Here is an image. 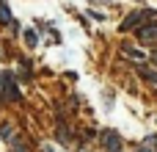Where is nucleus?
Returning <instances> with one entry per match:
<instances>
[{
  "label": "nucleus",
  "mask_w": 157,
  "mask_h": 152,
  "mask_svg": "<svg viewBox=\"0 0 157 152\" xmlns=\"http://www.w3.org/2000/svg\"><path fill=\"white\" fill-rule=\"evenodd\" d=\"M146 19H157V11H149V8H144V11H132V14H127V19L121 22V33H127V30H138V28H144V25H149Z\"/></svg>",
  "instance_id": "obj_1"
},
{
  "label": "nucleus",
  "mask_w": 157,
  "mask_h": 152,
  "mask_svg": "<svg viewBox=\"0 0 157 152\" xmlns=\"http://www.w3.org/2000/svg\"><path fill=\"white\" fill-rule=\"evenodd\" d=\"M0 138H3V141H8V144H14V138H17V133H14V125L3 122V125H0Z\"/></svg>",
  "instance_id": "obj_8"
},
{
  "label": "nucleus",
  "mask_w": 157,
  "mask_h": 152,
  "mask_svg": "<svg viewBox=\"0 0 157 152\" xmlns=\"http://www.w3.org/2000/svg\"><path fill=\"white\" fill-rule=\"evenodd\" d=\"M138 152H149V150H144V147H141V150H138Z\"/></svg>",
  "instance_id": "obj_15"
},
{
  "label": "nucleus",
  "mask_w": 157,
  "mask_h": 152,
  "mask_svg": "<svg viewBox=\"0 0 157 152\" xmlns=\"http://www.w3.org/2000/svg\"><path fill=\"white\" fill-rule=\"evenodd\" d=\"M121 55L124 58H132V61H144V53L138 47H132V44H121Z\"/></svg>",
  "instance_id": "obj_7"
},
{
  "label": "nucleus",
  "mask_w": 157,
  "mask_h": 152,
  "mask_svg": "<svg viewBox=\"0 0 157 152\" xmlns=\"http://www.w3.org/2000/svg\"><path fill=\"white\" fill-rule=\"evenodd\" d=\"M99 141H102V150L105 152H121L124 150V138L116 130H102L99 133Z\"/></svg>",
  "instance_id": "obj_3"
},
{
  "label": "nucleus",
  "mask_w": 157,
  "mask_h": 152,
  "mask_svg": "<svg viewBox=\"0 0 157 152\" xmlns=\"http://www.w3.org/2000/svg\"><path fill=\"white\" fill-rule=\"evenodd\" d=\"M0 6H8V0H0Z\"/></svg>",
  "instance_id": "obj_14"
},
{
  "label": "nucleus",
  "mask_w": 157,
  "mask_h": 152,
  "mask_svg": "<svg viewBox=\"0 0 157 152\" xmlns=\"http://www.w3.org/2000/svg\"><path fill=\"white\" fill-rule=\"evenodd\" d=\"M0 89H3V97L6 100H11V102H19L22 100V91H19V86H17V80H14V72H0Z\"/></svg>",
  "instance_id": "obj_2"
},
{
  "label": "nucleus",
  "mask_w": 157,
  "mask_h": 152,
  "mask_svg": "<svg viewBox=\"0 0 157 152\" xmlns=\"http://www.w3.org/2000/svg\"><path fill=\"white\" fill-rule=\"evenodd\" d=\"M135 72H138L144 80H149V83H155V86H157V72H155V69H149L146 64H138V66H135Z\"/></svg>",
  "instance_id": "obj_6"
},
{
  "label": "nucleus",
  "mask_w": 157,
  "mask_h": 152,
  "mask_svg": "<svg viewBox=\"0 0 157 152\" xmlns=\"http://www.w3.org/2000/svg\"><path fill=\"white\" fill-rule=\"evenodd\" d=\"M141 147L149 150V152H157V136H146V138L141 141Z\"/></svg>",
  "instance_id": "obj_10"
},
{
  "label": "nucleus",
  "mask_w": 157,
  "mask_h": 152,
  "mask_svg": "<svg viewBox=\"0 0 157 152\" xmlns=\"http://www.w3.org/2000/svg\"><path fill=\"white\" fill-rule=\"evenodd\" d=\"M41 152H55V150H52V147H44V150H41Z\"/></svg>",
  "instance_id": "obj_13"
},
{
  "label": "nucleus",
  "mask_w": 157,
  "mask_h": 152,
  "mask_svg": "<svg viewBox=\"0 0 157 152\" xmlns=\"http://www.w3.org/2000/svg\"><path fill=\"white\" fill-rule=\"evenodd\" d=\"M22 39H25V44H28V47H39V33H36L33 28L22 30Z\"/></svg>",
  "instance_id": "obj_9"
},
{
  "label": "nucleus",
  "mask_w": 157,
  "mask_h": 152,
  "mask_svg": "<svg viewBox=\"0 0 157 152\" xmlns=\"http://www.w3.org/2000/svg\"><path fill=\"white\" fill-rule=\"evenodd\" d=\"M3 58H6V47L0 44V61H3Z\"/></svg>",
  "instance_id": "obj_12"
},
{
  "label": "nucleus",
  "mask_w": 157,
  "mask_h": 152,
  "mask_svg": "<svg viewBox=\"0 0 157 152\" xmlns=\"http://www.w3.org/2000/svg\"><path fill=\"white\" fill-rule=\"evenodd\" d=\"M91 3H99V6H108L110 0H91Z\"/></svg>",
  "instance_id": "obj_11"
},
{
  "label": "nucleus",
  "mask_w": 157,
  "mask_h": 152,
  "mask_svg": "<svg viewBox=\"0 0 157 152\" xmlns=\"http://www.w3.org/2000/svg\"><path fill=\"white\" fill-rule=\"evenodd\" d=\"M0 25H6V28H11V30H19V28H17V19H14L11 11H8V6H0Z\"/></svg>",
  "instance_id": "obj_5"
},
{
  "label": "nucleus",
  "mask_w": 157,
  "mask_h": 152,
  "mask_svg": "<svg viewBox=\"0 0 157 152\" xmlns=\"http://www.w3.org/2000/svg\"><path fill=\"white\" fill-rule=\"evenodd\" d=\"M135 36H138V42H141V44H157V22H149V25L138 28V30H135Z\"/></svg>",
  "instance_id": "obj_4"
}]
</instances>
